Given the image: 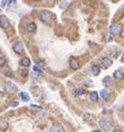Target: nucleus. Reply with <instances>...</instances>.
Returning a JSON list of instances; mask_svg holds the SVG:
<instances>
[{"instance_id":"nucleus-1","label":"nucleus","mask_w":124,"mask_h":132,"mask_svg":"<svg viewBox=\"0 0 124 132\" xmlns=\"http://www.w3.org/2000/svg\"><path fill=\"white\" fill-rule=\"evenodd\" d=\"M39 18H40V20L44 22L45 25H48L49 26V25H51V22H53V20H54V15L50 11H48V10H44V11L40 12Z\"/></svg>"},{"instance_id":"nucleus-2","label":"nucleus","mask_w":124,"mask_h":132,"mask_svg":"<svg viewBox=\"0 0 124 132\" xmlns=\"http://www.w3.org/2000/svg\"><path fill=\"white\" fill-rule=\"evenodd\" d=\"M100 125H101V128H102L103 131H105V132L111 131V129H112V122H111V121H108V120H106V119L101 120Z\"/></svg>"},{"instance_id":"nucleus-3","label":"nucleus","mask_w":124,"mask_h":132,"mask_svg":"<svg viewBox=\"0 0 124 132\" xmlns=\"http://www.w3.org/2000/svg\"><path fill=\"white\" fill-rule=\"evenodd\" d=\"M109 32H111V34H112V35H114V36L120 35L122 33V25H120V24L112 25V26H111V28H109Z\"/></svg>"},{"instance_id":"nucleus-4","label":"nucleus","mask_w":124,"mask_h":132,"mask_svg":"<svg viewBox=\"0 0 124 132\" xmlns=\"http://www.w3.org/2000/svg\"><path fill=\"white\" fill-rule=\"evenodd\" d=\"M0 27L3 28V29H7L9 27V20L5 15L0 16Z\"/></svg>"},{"instance_id":"nucleus-5","label":"nucleus","mask_w":124,"mask_h":132,"mask_svg":"<svg viewBox=\"0 0 124 132\" xmlns=\"http://www.w3.org/2000/svg\"><path fill=\"white\" fill-rule=\"evenodd\" d=\"M69 66H71V68L74 69V71H76V69L79 68V62L77 61L76 58H74V57H71L69 58Z\"/></svg>"},{"instance_id":"nucleus-6","label":"nucleus","mask_w":124,"mask_h":132,"mask_svg":"<svg viewBox=\"0 0 124 132\" xmlns=\"http://www.w3.org/2000/svg\"><path fill=\"white\" fill-rule=\"evenodd\" d=\"M24 50H25V48L21 43H18V44H16L15 46H14V51H15L16 54H22Z\"/></svg>"},{"instance_id":"nucleus-7","label":"nucleus","mask_w":124,"mask_h":132,"mask_svg":"<svg viewBox=\"0 0 124 132\" xmlns=\"http://www.w3.org/2000/svg\"><path fill=\"white\" fill-rule=\"evenodd\" d=\"M100 63H101V65L104 66L105 68H107V67H109V66L112 65V61H111L109 58H107V57H103V58H101Z\"/></svg>"},{"instance_id":"nucleus-8","label":"nucleus","mask_w":124,"mask_h":132,"mask_svg":"<svg viewBox=\"0 0 124 132\" xmlns=\"http://www.w3.org/2000/svg\"><path fill=\"white\" fill-rule=\"evenodd\" d=\"M16 91H17V86L14 85L12 83H7V85H6V92L7 93H14Z\"/></svg>"},{"instance_id":"nucleus-9","label":"nucleus","mask_w":124,"mask_h":132,"mask_svg":"<svg viewBox=\"0 0 124 132\" xmlns=\"http://www.w3.org/2000/svg\"><path fill=\"white\" fill-rule=\"evenodd\" d=\"M113 84V81H112V77H109V76H106V77L103 78V85L105 87H111Z\"/></svg>"},{"instance_id":"nucleus-10","label":"nucleus","mask_w":124,"mask_h":132,"mask_svg":"<svg viewBox=\"0 0 124 132\" xmlns=\"http://www.w3.org/2000/svg\"><path fill=\"white\" fill-rule=\"evenodd\" d=\"M26 29H27V32H28V33H30V34H32V33H35V32H36V29H37V26H36V24H35V22H30V24H28V25H27Z\"/></svg>"},{"instance_id":"nucleus-11","label":"nucleus","mask_w":124,"mask_h":132,"mask_svg":"<svg viewBox=\"0 0 124 132\" xmlns=\"http://www.w3.org/2000/svg\"><path fill=\"white\" fill-rule=\"evenodd\" d=\"M113 76H114L115 80H122V78H124V72L121 71V69H116L113 74Z\"/></svg>"},{"instance_id":"nucleus-12","label":"nucleus","mask_w":124,"mask_h":132,"mask_svg":"<svg viewBox=\"0 0 124 132\" xmlns=\"http://www.w3.org/2000/svg\"><path fill=\"white\" fill-rule=\"evenodd\" d=\"M20 65H21L22 67H28V66L30 65V59L28 58V57H24V58L20 61Z\"/></svg>"},{"instance_id":"nucleus-13","label":"nucleus","mask_w":124,"mask_h":132,"mask_svg":"<svg viewBox=\"0 0 124 132\" xmlns=\"http://www.w3.org/2000/svg\"><path fill=\"white\" fill-rule=\"evenodd\" d=\"M91 71H92L93 75H95V76H97V75H98V74H100L101 69H100V67H98V66H97V65H92V67H91Z\"/></svg>"},{"instance_id":"nucleus-14","label":"nucleus","mask_w":124,"mask_h":132,"mask_svg":"<svg viewBox=\"0 0 124 132\" xmlns=\"http://www.w3.org/2000/svg\"><path fill=\"white\" fill-rule=\"evenodd\" d=\"M97 99H98V94H97V92H95V91L91 92V93H90V100H91V101L95 102V101H97Z\"/></svg>"},{"instance_id":"nucleus-15","label":"nucleus","mask_w":124,"mask_h":132,"mask_svg":"<svg viewBox=\"0 0 124 132\" xmlns=\"http://www.w3.org/2000/svg\"><path fill=\"white\" fill-rule=\"evenodd\" d=\"M100 96L103 99V100H107V99L109 98V93H108V92H107L106 90H103V91H101Z\"/></svg>"},{"instance_id":"nucleus-16","label":"nucleus","mask_w":124,"mask_h":132,"mask_svg":"<svg viewBox=\"0 0 124 132\" xmlns=\"http://www.w3.org/2000/svg\"><path fill=\"white\" fill-rule=\"evenodd\" d=\"M84 93H85V90H84V88L78 87V88H76L75 90V95L76 96H80V95H83Z\"/></svg>"},{"instance_id":"nucleus-17","label":"nucleus","mask_w":124,"mask_h":132,"mask_svg":"<svg viewBox=\"0 0 124 132\" xmlns=\"http://www.w3.org/2000/svg\"><path fill=\"white\" fill-rule=\"evenodd\" d=\"M50 132H65V131H64L63 127L59 125V127H53L50 130Z\"/></svg>"},{"instance_id":"nucleus-18","label":"nucleus","mask_w":124,"mask_h":132,"mask_svg":"<svg viewBox=\"0 0 124 132\" xmlns=\"http://www.w3.org/2000/svg\"><path fill=\"white\" fill-rule=\"evenodd\" d=\"M20 95H21V99L24 101H29V95H28V94L27 93H25V92H21V93H20Z\"/></svg>"},{"instance_id":"nucleus-19","label":"nucleus","mask_w":124,"mask_h":132,"mask_svg":"<svg viewBox=\"0 0 124 132\" xmlns=\"http://www.w3.org/2000/svg\"><path fill=\"white\" fill-rule=\"evenodd\" d=\"M6 63H7V61H6L5 57H0V67H3L6 65Z\"/></svg>"},{"instance_id":"nucleus-20","label":"nucleus","mask_w":124,"mask_h":132,"mask_svg":"<svg viewBox=\"0 0 124 132\" xmlns=\"http://www.w3.org/2000/svg\"><path fill=\"white\" fill-rule=\"evenodd\" d=\"M34 71L36 72V73H39V74H41V69L39 68V66H38V65H35V66H34Z\"/></svg>"},{"instance_id":"nucleus-21","label":"nucleus","mask_w":124,"mask_h":132,"mask_svg":"<svg viewBox=\"0 0 124 132\" xmlns=\"http://www.w3.org/2000/svg\"><path fill=\"white\" fill-rule=\"evenodd\" d=\"M39 76H40V74H39V73H36V72H35V74L32 75V78H34L35 81H38V80H39Z\"/></svg>"},{"instance_id":"nucleus-22","label":"nucleus","mask_w":124,"mask_h":132,"mask_svg":"<svg viewBox=\"0 0 124 132\" xmlns=\"http://www.w3.org/2000/svg\"><path fill=\"white\" fill-rule=\"evenodd\" d=\"M84 83H85V85H87V86L92 85V81H91V80H85V82H84Z\"/></svg>"},{"instance_id":"nucleus-23","label":"nucleus","mask_w":124,"mask_h":132,"mask_svg":"<svg viewBox=\"0 0 124 132\" xmlns=\"http://www.w3.org/2000/svg\"><path fill=\"white\" fill-rule=\"evenodd\" d=\"M28 71H22L21 72V75H22V77H26V76H28Z\"/></svg>"},{"instance_id":"nucleus-24","label":"nucleus","mask_w":124,"mask_h":132,"mask_svg":"<svg viewBox=\"0 0 124 132\" xmlns=\"http://www.w3.org/2000/svg\"><path fill=\"white\" fill-rule=\"evenodd\" d=\"M16 3V0H9V2H8V5H15Z\"/></svg>"},{"instance_id":"nucleus-25","label":"nucleus","mask_w":124,"mask_h":132,"mask_svg":"<svg viewBox=\"0 0 124 132\" xmlns=\"http://www.w3.org/2000/svg\"><path fill=\"white\" fill-rule=\"evenodd\" d=\"M7 1L8 0H2V2H1V7H5V6L7 5Z\"/></svg>"},{"instance_id":"nucleus-26","label":"nucleus","mask_w":124,"mask_h":132,"mask_svg":"<svg viewBox=\"0 0 124 132\" xmlns=\"http://www.w3.org/2000/svg\"><path fill=\"white\" fill-rule=\"evenodd\" d=\"M31 108H36V109H41V106H39V105H36V104H31Z\"/></svg>"},{"instance_id":"nucleus-27","label":"nucleus","mask_w":124,"mask_h":132,"mask_svg":"<svg viewBox=\"0 0 124 132\" xmlns=\"http://www.w3.org/2000/svg\"><path fill=\"white\" fill-rule=\"evenodd\" d=\"M67 5H68V3H67V2H65V3H62V5H59V7H61V8H65Z\"/></svg>"},{"instance_id":"nucleus-28","label":"nucleus","mask_w":124,"mask_h":132,"mask_svg":"<svg viewBox=\"0 0 124 132\" xmlns=\"http://www.w3.org/2000/svg\"><path fill=\"white\" fill-rule=\"evenodd\" d=\"M44 64H45L44 62H43V61H40V62H39V63H38V65L40 66V67H43V66H44Z\"/></svg>"},{"instance_id":"nucleus-29","label":"nucleus","mask_w":124,"mask_h":132,"mask_svg":"<svg viewBox=\"0 0 124 132\" xmlns=\"http://www.w3.org/2000/svg\"><path fill=\"white\" fill-rule=\"evenodd\" d=\"M113 132H124L123 130H121V129H116V130H114Z\"/></svg>"},{"instance_id":"nucleus-30","label":"nucleus","mask_w":124,"mask_h":132,"mask_svg":"<svg viewBox=\"0 0 124 132\" xmlns=\"http://www.w3.org/2000/svg\"><path fill=\"white\" fill-rule=\"evenodd\" d=\"M6 76H10V77H12V74L9 73V72H7V73H6Z\"/></svg>"},{"instance_id":"nucleus-31","label":"nucleus","mask_w":124,"mask_h":132,"mask_svg":"<svg viewBox=\"0 0 124 132\" xmlns=\"http://www.w3.org/2000/svg\"><path fill=\"white\" fill-rule=\"evenodd\" d=\"M12 106H17V105H18V102H12Z\"/></svg>"},{"instance_id":"nucleus-32","label":"nucleus","mask_w":124,"mask_h":132,"mask_svg":"<svg viewBox=\"0 0 124 132\" xmlns=\"http://www.w3.org/2000/svg\"><path fill=\"white\" fill-rule=\"evenodd\" d=\"M121 62H122V63H124V54L122 55V57H121Z\"/></svg>"},{"instance_id":"nucleus-33","label":"nucleus","mask_w":124,"mask_h":132,"mask_svg":"<svg viewBox=\"0 0 124 132\" xmlns=\"http://www.w3.org/2000/svg\"><path fill=\"white\" fill-rule=\"evenodd\" d=\"M93 132H102V131H98V130H95V131H93Z\"/></svg>"},{"instance_id":"nucleus-34","label":"nucleus","mask_w":124,"mask_h":132,"mask_svg":"<svg viewBox=\"0 0 124 132\" xmlns=\"http://www.w3.org/2000/svg\"><path fill=\"white\" fill-rule=\"evenodd\" d=\"M36 1H40V0H36Z\"/></svg>"},{"instance_id":"nucleus-35","label":"nucleus","mask_w":124,"mask_h":132,"mask_svg":"<svg viewBox=\"0 0 124 132\" xmlns=\"http://www.w3.org/2000/svg\"><path fill=\"white\" fill-rule=\"evenodd\" d=\"M112 1H113V0H112Z\"/></svg>"}]
</instances>
